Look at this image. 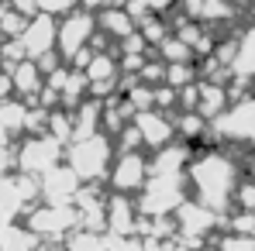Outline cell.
Listing matches in <instances>:
<instances>
[{"label": "cell", "instance_id": "7a4b0ae2", "mask_svg": "<svg viewBox=\"0 0 255 251\" xmlns=\"http://www.w3.org/2000/svg\"><path fill=\"white\" fill-rule=\"evenodd\" d=\"M10 80H14V86H17L21 93H28V89L38 86V69H35L31 62H17V69L10 73Z\"/></svg>", "mask_w": 255, "mask_h": 251}, {"label": "cell", "instance_id": "6da1fadb", "mask_svg": "<svg viewBox=\"0 0 255 251\" xmlns=\"http://www.w3.org/2000/svg\"><path fill=\"white\" fill-rule=\"evenodd\" d=\"M48 42H52V24H48V21H35L31 28H24L21 45H24L31 55H42L45 48H48Z\"/></svg>", "mask_w": 255, "mask_h": 251}]
</instances>
